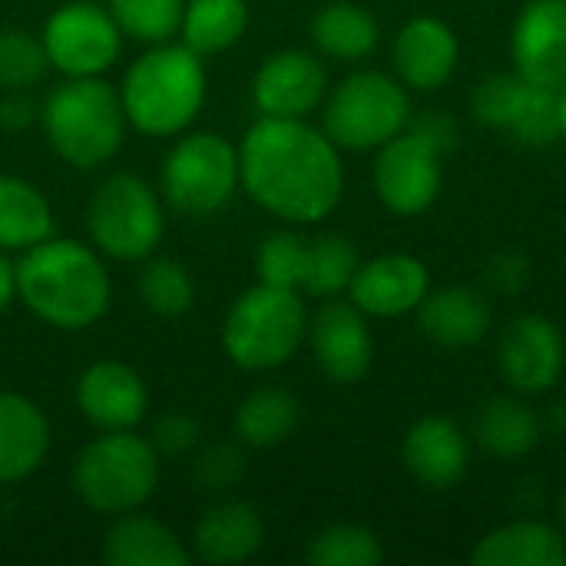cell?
Segmentation results:
<instances>
[{
	"mask_svg": "<svg viewBox=\"0 0 566 566\" xmlns=\"http://www.w3.org/2000/svg\"><path fill=\"white\" fill-rule=\"evenodd\" d=\"M149 444L156 448L159 458H182V454H192L196 444H199V424L182 415V411H169L163 415L153 431H149Z\"/></svg>",
	"mask_w": 566,
	"mask_h": 566,
	"instance_id": "38",
	"label": "cell"
},
{
	"mask_svg": "<svg viewBox=\"0 0 566 566\" xmlns=\"http://www.w3.org/2000/svg\"><path fill=\"white\" fill-rule=\"evenodd\" d=\"M106 10L113 13L123 36L156 46L179 36L186 0H109Z\"/></svg>",
	"mask_w": 566,
	"mask_h": 566,
	"instance_id": "33",
	"label": "cell"
},
{
	"mask_svg": "<svg viewBox=\"0 0 566 566\" xmlns=\"http://www.w3.org/2000/svg\"><path fill=\"white\" fill-rule=\"evenodd\" d=\"M206 63L196 50L179 43H156L123 76L119 99L126 123L153 139L186 133L206 106Z\"/></svg>",
	"mask_w": 566,
	"mask_h": 566,
	"instance_id": "3",
	"label": "cell"
},
{
	"mask_svg": "<svg viewBox=\"0 0 566 566\" xmlns=\"http://www.w3.org/2000/svg\"><path fill=\"white\" fill-rule=\"evenodd\" d=\"M36 123L50 149L73 169L106 166L129 129L119 90L103 76H63L43 96Z\"/></svg>",
	"mask_w": 566,
	"mask_h": 566,
	"instance_id": "4",
	"label": "cell"
},
{
	"mask_svg": "<svg viewBox=\"0 0 566 566\" xmlns=\"http://www.w3.org/2000/svg\"><path fill=\"white\" fill-rule=\"evenodd\" d=\"M497 365L517 395H544L566 368L564 332L544 315H517L497 342Z\"/></svg>",
	"mask_w": 566,
	"mask_h": 566,
	"instance_id": "13",
	"label": "cell"
},
{
	"mask_svg": "<svg viewBox=\"0 0 566 566\" xmlns=\"http://www.w3.org/2000/svg\"><path fill=\"white\" fill-rule=\"evenodd\" d=\"M478 566H566V534L544 521H514L478 541Z\"/></svg>",
	"mask_w": 566,
	"mask_h": 566,
	"instance_id": "25",
	"label": "cell"
},
{
	"mask_svg": "<svg viewBox=\"0 0 566 566\" xmlns=\"http://www.w3.org/2000/svg\"><path fill=\"white\" fill-rule=\"evenodd\" d=\"M73 398L96 431H133L149 411L146 381L123 361H93L76 378Z\"/></svg>",
	"mask_w": 566,
	"mask_h": 566,
	"instance_id": "18",
	"label": "cell"
},
{
	"mask_svg": "<svg viewBox=\"0 0 566 566\" xmlns=\"http://www.w3.org/2000/svg\"><path fill=\"white\" fill-rule=\"evenodd\" d=\"M13 298H17V262H10V252H0V312H7Z\"/></svg>",
	"mask_w": 566,
	"mask_h": 566,
	"instance_id": "42",
	"label": "cell"
},
{
	"mask_svg": "<svg viewBox=\"0 0 566 566\" xmlns=\"http://www.w3.org/2000/svg\"><path fill=\"white\" fill-rule=\"evenodd\" d=\"M305 265H308V239L305 235H298L292 229H279L259 242V252H255L259 282L302 292Z\"/></svg>",
	"mask_w": 566,
	"mask_h": 566,
	"instance_id": "35",
	"label": "cell"
},
{
	"mask_svg": "<svg viewBox=\"0 0 566 566\" xmlns=\"http://www.w3.org/2000/svg\"><path fill=\"white\" fill-rule=\"evenodd\" d=\"M401 458H405V468L424 488L448 491L468 474L471 444H468V434L461 431V424H454L451 418H441V415H428L418 424H411V431L405 434Z\"/></svg>",
	"mask_w": 566,
	"mask_h": 566,
	"instance_id": "20",
	"label": "cell"
},
{
	"mask_svg": "<svg viewBox=\"0 0 566 566\" xmlns=\"http://www.w3.org/2000/svg\"><path fill=\"white\" fill-rule=\"evenodd\" d=\"M484 282L497 295H517L531 282V259L521 249H501L488 259Z\"/></svg>",
	"mask_w": 566,
	"mask_h": 566,
	"instance_id": "39",
	"label": "cell"
},
{
	"mask_svg": "<svg viewBox=\"0 0 566 566\" xmlns=\"http://www.w3.org/2000/svg\"><path fill=\"white\" fill-rule=\"evenodd\" d=\"M239 186V146L222 133H179L163 159V202L179 216H216L232 202Z\"/></svg>",
	"mask_w": 566,
	"mask_h": 566,
	"instance_id": "9",
	"label": "cell"
},
{
	"mask_svg": "<svg viewBox=\"0 0 566 566\" xmlns=\"http://www.w3.org/2000/svg\"><path fill=\"white\" fill-rule=\"evenodd\" d=\"M547 428H551L557 438H566V398L551 405V411H547Z\"/></svg>",
	"mask_w": 566,
	"mask_h": 566,
	"instance_id": "43",
	"label": "cell"
},
{
	"mask_svg": "<svg viewBox=\"0 0 566 566\" xmlns=\"http://www.w3.org/2000/svg\"><path fill=\"white\" fill-rule=\"evenodd\" d=\"M17 298L50 328L86 332L113 298V282L103 255L80 242L50 235L17 259Z\"/></svg>",
	"mask_w": 566,
	"mask_h": 566,
	"instance_id": "2",
	"label": "cell"
},
{
	"mask_svg": "<svg viewBox=\"0 0 566 566\" xmlns=\"http://www.w3.org/2000/svg\"><path fill=\"white\" fill-rule=\"evenodd\" d=\"M103 560L109 566H189V551L179 534L139 511L113 517L103 537Z\"/></svg>",
	"mask_w": 566,
	"mask_h": 566,
	"instance_id": "24",
	"label": "cell"
},
{
	"mask_svg": "<svg viewBox=\"0 0 566 566\" xmlns=\"http://www.w3.org/2000/svg\"><path fill=\"white\" fill-rule=\"evenodd\" d=\"M245 27H249L245 0H186L179 36L199 56H212L235 46Z\"/></svg>",
	"mask_w": 566,
	"mask_h": 566,
	"instance_id": "30",
	"label": "cell"
},
{
	"mask_svg": "<svg viewBox=\"0 0 566 566\" xmlns=\"http://www.w3.org/2000/svg\"><path fill=\"white\" fill-rule=\"evenodd\" d=\"M474 438L497 461H521L541 444L544 421L517 395H501V398H491L478 408Z\"/></svg>",
	"mask_w": 566,
	"mask_h": 566,
	"instance_id": "26",
	"label": "cell"
},
{
	"mask_svg": "<svg viewBox=\"0 0 566 566\" xmlns=\"http://www.w3.org/2000/svg\"><path fill=\"white\" fill-rule=\"evenodd\" d=\"M50 451V421L36 401L0 391V488H13L40 471Z\"/></svg>",
	"mask_w": 566,
	"mask_h": 566,
	"instance_id": "22",
	"label": "cell"
},
{
	"mask_svg": "<svg viewBox=\"0 0 566 566\" xmlns=\"http://www.w3.org/2000/svg\"><path fill=\"white\" fill-rule=\"evenodd\" d=\"M50 70L40 33L7 27L0 30V90H33Z\"/></svg>",
	"mask_w": 566,
	"mask_h": 566,
	"instance_id": "36",
	"label": "cell"
},
{
	"mask_svg": "<svg viewBox=\"0 0 566 566\" xmlns=\"http://www.w3.org/2000/svg\"><path fill=\"white\" fill-rule=\"evenodd\" d=\"M408 129L418 133L424 143H431L441 156L451 153L454 143H458V123L451 119V113H434V109L431 113H421V116H415L408 123Z\"/></svg>",
	"mask_w": 566,
	"mask_h": 566,
	"instance_id": "40",
	"label": "cell"
},
{
	"mask_svg": "<svg viewBox=\"0 0 566 566\" xmlns=\"http://www.w3.org/2000/svg\"><path fill=\"white\" fill-rule=\"evenodd\" d=\"M40 119V106L33 103L30 90H7L0 96V129L7 133H23Z\"/></svg>",
	"mask_w": 566,
	"mask_h": 566,
	"instance_id": "41",
	"label": "cell"
},
{
	"mask_svg": "<svg viewBox=\"0 0 566 566\" xmlns=\"http://www.w3.org/2000/svg\"><path fill=\"white\" fill-rule=\"evenodd\" d=\"M411 123L408 86L381 70H355L322 103L325 136L348 153H375Z\"/></svg>",
	"mask_w": 566,
	"mask_h": 566,
	"instance_id": "7",
	"label": "cell"
},
{
	"mask_svg": "<svg viewBox=\"0 0 566 566\" xmlns=\"http://www.w3.org/2000/svg\"><path fill=\"white\" fill-rule=\"evenodd\" d=\"M159 488V454L133 431H99L73 461L76 497L106 517L139 511Z\"/></svg>",
	"mask_w": 566,
	"mask_h": 566,
	"instance_id": "6",
	"label": "cell"
},
{
	"mask_svg": "<svg viewBox=\"0 0 566 566\" xmlns=\"http://www.w3.org/2000/svg\"><path fill=\"white\" fill-rule=\"evenodd\" d=\"M239 182L282 222H322L345 192L342 149L308 119L259 116L239 143Z\"/></svg>",
	"mask_w": 566,
	"mask_h": 566,
	"instance_id": "1",
	"label": "cell"
},
{
	"mask_svg": "<svg viewBox=\"0 0 566 566\" xmlns=\"http://www.w3.org/2000/svg\"><path fill=\"white\" fill-rule=\"evenodd\" d=\"M305 560L312 566H378L385 560V547L368 527L332 524L312 537Z\"/></svg>",
	"mask_w": 566,
	"mask_h": 566,
	"instance_id": "34",
	"label": "cell"
},
{
	"mask_svg": "<svg viewBox=\"0 0 566 566\" xmlns=\"http://www.w3.org/2000/svg\"><path fill=\"white\" fill-rule=\"evenodd\" d=\"M375 196L395 216H421L441 192V153L405 129L375 149Z\"/></svg>",
	"mask_w": 566,
	"mask_h": 566,
	"instance_id": "12",
	"label": "cell"
},
{
	"mask_svg": "<svg viewBox=\"0 0 566 566\" xmlns=\"http://www.w3.org/2000/svg\"><path fill=\"white\" fill-rule=\"evenodd\" d=\"M514 70L547 90L566 86V0H527L511 30Z\"/></svg>",
	"mask_w": 566,
	"mask_h": 566,
	"instance_id": "16",
	"label": "cell"
},
{
	"mask_svg": "<svg viewBox=\"0 0 566 566\" xmlns=\"http://www.w3.org/2000/svg\"><path fill=\"white\" fill-rule=\"evenodd\" d=\"M262 544H265L262 514L249 501H235V497L212 504L192 531V551L209 566L245 564L262 551Z\"/></svg>",
	"mask_w": 566,
	"mask_h": 566,
	"instance_id": "21",
	"label": "cell"
},
{
	"mask_svg": "<svg viewBox=\"0 0 566 566\" xmlns=\"http://www.w3.org/2000/svg\"><path fill=\"white\" fill-rule=\"evenodd\" d=\"M298 428V398L279 385H262L242 398L232 418L235 441L245 448H275Z\"/></svg>",
	"mask_w": 566,
	"mask_h": 566,
	"instance_id": "29",
	"label": "cell"
},
{
	"mask_svg": "<svg viewBox=\"0 0 566 566\" xmlns=\"http://www.w3.org/2000/svg\"><path fill=\"white\" fill-rule=\"evenodd\" d=\"M418 328L441 348H471L491 332V302L471 285L428 292L418 305Z\"/></svg>",
	"mask_w": 566,
	"mask_h": 566,
	"instance_id": "23",
	"label": "cell"
},
{
	"mask_svg": "<svg viewBox=\"0 0 566 566\" xmlns=\"http://www.w3.org/2000/svg\"><path fill=\"white\" fill-rule=\"evenodd\" d=\"M358 249L352 239L338 232H325L318 239H308V265L302 292L312 298H338L348 292L355 272H358Z\"/></svg>",
	"mask_w": 566,
	"mask_h": 566,
	"instance_id": "31",
	"label": "cell"
},
{
	"mask_svg": "<svg viewBox=\"0 0 566 566\" xmlns=\"http://www.w3.org/2000/svg\"><path fill=\"white\" fill-rule=\"evenodd\" d=\"M557 126H560V139H566V86L557 90Z\"/></svg>",
	"mask_w": 566,
	"mask_h": 566,
	"instance_id": "44",
	"label": "cell"
},
{
	"mask_svg": "<svg viewBox=\"0 0 566 566\" xmlns=\"http://www.w3.org/2000/svg\"><path fill=\"white\" fill-rule=\"evenodd\" d=\"M308 338V308L302 292L279 285H252L222 322V352L242 371L262 375L289 365Z\"/></svg>",
	"mask_w": 566,
	"mask_h": 566,
	"instance_id": "5",
	"label": "cell"
},
{
	"mask_svg": "<svg viewBox=\"0 0 566 566\" xmlns=\"http://www.w3.org/2000/svg\"><path fill=\"white\" fill-rule=\"evenodd\" d=\"M192 478L206 494H226L245 478V458L235 444H212L196 458Z\"/></svg>",
	"mask_w": 566,
	"mask_h": 566,
	"instance_id": "37",
	"label": "cell"
},
{
	"mask_svg": "<svg viewBox=\"0 0 566 566\" xmlns=\"http://www.w3.org/2000/svg\"><path fill=\"white\" fill-rule=\"evenodd\" d=\"M428 292H431L428 265L415 255L388 252L358 265L348 285V302L371 318H401L408 312H418Z\"/></svg>",
	"mask_w": 566,
	"mask_h": 566,
	"instance_id": "17",
	"label": "cell"
},
{
	"mask_svg": "<svg viewBox=\"0 0 566 566\" xmlns=\"http://www.w3.org/2000/svg\"><path fill=\"white\" fill-rule=\"evenodd\" d=\"M378 36H381L378 20L361 3L352 0L325 3L312 20V43L328 60L358 63L375 53Z\"/></svg>",
	"mask_w": 566,
	"mask_h": 566,
	"instance_id": "27",
	"label": "cell"
},
{
	"mask_svg": "<svg viewBox=\"0 0 566 566\" xmlns=\"http://www.w3.org/2000/svg\"><path fill=\"white\" fill-rule=\"evenodd\" d=\"M139 302L159 318H179L196 302L192 275L176 259H163L153 252L149 259H143L139 269Z\"/></svg>",
	"mask_w": 566,
	"mask_h": 566,
	"instance_id": "32",
	"label": "cell"
},
{
	"mask_svg": "<svg viewBox=\"0 0 566 566\" xmlns=\"http://www.w3.org/2000/svg\"><path fill=\"white\" fill-rule=\"evenodd\" d=\"M50 235L53 209L46 196L20 176H0V252H27Z\"/></svg>",
	"mask_w": 566,
	"mask_h": 566,
	"instance_id": "28",
	"label": "cell"
},
{
	"mask_svg": "<svg viewBox=\"0 0 566 566\" xmlns=\"http://www.w3.org/2000/svg\"><path fill=\"white\" fill-rule=\"evenodd\" d=\"M391 60H395L398 80L408 90L434 93L454 76L458 60H461V43H458V33L444 20L415 17L398 30Z\"/></svg>",
	"mask_w": 566,
	"mask_h": 566,
	"instance_id": "19",
	"label": "cell"
},
{
	"mask_svg": "<svg viewBox=\"0 0 566 566\" xmlns=\"http://www.w3.org/2000/svg\"><path fill=\"white\" fill-rule=\"evenodd\" d=\"M474 116L478 123L507 133L517 146L551 149L560 139L557 126V90L537 86L514 73H494L474 90Z\"/></svg>",
	"mask_w": 566,
	"mask_h": 566,
	"instance_id": "11",
	"label": "cell"
},
{
	"mask_svg": "<svg viewBox=\"0 0 566 566\" xmlns=\"http://www.w3.org/2000/svg\"><path fill=\"white\" fill-rule=\"evenodd\" d=\"M90 245L113 262L149 259L166 235L159 192L136 172H109L86 206Z\"/></svg>",
	"mask_w": 566,
	"mask_h": 566,
	"instance_id": "8",
	"label": "cell"
},
{
	"mask_svg": "<svg viewBox=\"0 0 566 566\" xmlns=\"http://www.w3.org/2000/svg\"><path fill=\"white\" fill-rule=\"evenodd\" d=\"M557 507H560V521H564V527H566V488L560 491V504H557Z\"/></svg>",
	"mask_w": 566,
	"mask_h": 566,
	"instance_id": "45",
	"label": "cell"
},
{
	"mask_svg": "<svg viewBox=\"0 0 566 566\" xmlns=\"http://www.w3.org/2000/svg\"><path fill=\"white\" fill-rule=\"evenodd\" d=\"M308 345L322 375L335 385H355L368 375L375 342L368 315L352 302L328 298L308 318Z\"/></svg>",
	"mask_w": 566,
	"mask_h": 566,
	"instance_id": "15",
	"label": "cell"
},
{
	"mask_svg": "<svg viewBox=\"0 0 566 566\" xmlns=\"http://www.w3.org/2000/svg\"><path fill=\"white\" fill-rule=\"evenodd\" d=\"M328 96V70L308 50H279L262 60L252 76V103L259 116L305 119Z\"/></svg>",
	"mask_w": 566,
	"mask_h": 566,
	"instance_id": "14",
	"label": "cell"
},
{
	"mask_svg": "<svg viewBox=\"0 0 566 566\" xmlns=\"http://www.w3.org/2000/svg\"><path fill=\"white\" fill-rule=\"evenodd\" d=\"M50 70L63 76H103L123 50V30L113 13L93 0L56 7L40 30Z\"/></svg>",
	"mask_w": 566,
	"mask_h": 566,
	"instance_id": "10",
	"label": "cell"
}]
</instances>
